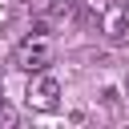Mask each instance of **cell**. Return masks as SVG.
Here are the masks:
<instances>
[{
    "instance_id": "cell-1",
    "label": "cell",
    "mask_w": 129,
    "mask_h": 129,
    "mask_svg": "<svg viewBox=\"0 0 129 129\" xmlns=\"http://www.w3.org/2000/svg\"><path fill=\"white\" fill-rule=\"evenodd\" d=\"M12 64L24 69V73H40V69H48V64H52V40H48L44 32L24 36V40L16 44V52H12Z\"/></svg>"
},
{
    "instance_id": "cell-5",
    "label": "cell",
    "mask_w": 129,
    "mask_h": 129,
    "mask_svg": "<svg viewBox=\"0 0 129 129\" xmlns=\"http://www.w3.org/2000/svg\"><path fill=\"white\" fill-rule=\"evenodd\" d=\"M125 93H129V81H125Z\"/></svg>"
},
{
    "instance_id": "cell-6",
    "label": "cell",
    "mask_w": 129,
    "mask_h": 129,
    "mask_svg": "<svg viewBox=\"0 0 129 129\" xmlns=\"http://www.w3.org/2000/svg\"><path fill=\"white\" fill-rule=\"evenodd\" d=\"M0 101H4V97H0Z\"/></svg>"
},
{
    "instance_id": "cell-3",
    "label": "cell",
    "mask_w": 129,
    "mask_h": 129,
    "mask_svg": "<svg viewBox=\"0 0 129 129\" xmlns=\"http://www.w3.org/2000/svg\"><path fill=\"white\" fill-rule=\"evenodd\" d=\"M101 32L109 36V40H125L129 36V12H125V4H101Z\"/></svg>"
},
{
    "instance_id": "cell-4",
    "label": "cell",
    "mask_w": 129,
    "mask_h": 129,
    "mask_svg": "<svg viewBox=\"0 0 129 129\" xmlns=\"http://www.w3.org/2000/svg\"><path fill=\"white\" fill-rule=\"evenodd\" d=\"M0 125H4V129H12V125H16V109H12L8 101H0Z\"/></svg>"
},
{
    "instance_id": "cell-2",
    "label": "cell",
    "mask_w": 129,
    "mask_h": 129,
    "mask_svg": "<svg viewBox=\"0 0 129 129\" xmlns=\"http://www.w3.org/2000/svg\"><path fill=\"white\" fill-rule=\"evenodd\" d=\"M24 105H28L32 113H52V109L60 105V81L48 77L44 69L32 73V81H28V89H24Z\"/></svg>"
}]
</instances>
